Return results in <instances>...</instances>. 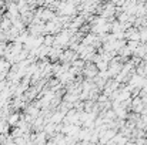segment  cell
<instances>
[{"instance_id":"cell-1","label":"cell","mask_w":147,"mask_h":145,"mask_svg":"<svg viewBox=\"0 0 147 145\" xmlns=\"http://www.w3.org/2000/svg\"><path fill=\"white\" fill-rule=\"evenodd\" d=\"M98 68L97 65H96V63H86V65H84V68H83V71H82V74H83V77L84 78H94V77H97L98 76Z\"/></svg>"},{"instance_id":"cell-2","label":"cell","mask_w":147,"mask_h":145,"mask_svg":"<svg viewBox=\"0 0 147 145\" xmlns=\"http://www.w3.org/2000/svg\"><path fill=\"white\" fill-rule=\"evenodd\" d=\"M77 58H80L79 53H77L76 50L67 48V50L63 51V54H61V57H60V63H69V64H71V63H73L74 60H77Z\"/></svg>"},{"instance_id":"cell-3","label":"cell","mask_w":147,"mask_h":145,"mask_svg":"<svg viewBox=\"0 0 147 145\" xmlns=\"http://www.w3.org/2000/svg\"><path fill=\"white\" fill-rule=\"evenodd\" d=\"M124 39L126 40H133V41H140V30L134 26L129 27L124 30Z\"/></svg>"},{"instance_id":"cell-4","label":"cell","mask_w":147,"mask_h":145,"mask_svg":"<svg viewBox=\"0 0 147 145\" xmlns=\"http://www.w3.org/2000/svg\"><path fill=\"white\" fill-rule=\"evenodd\" d=\"M144 102H143V98L139 96V97H133L131 100V111L133 112H137V114H142L144 111Z\"/></svg>"},{"instance_id":"cell-5","label":"cell","mask_w":147,"mask_h":145,"mask_svg":"<svg viewBox=\"0 0 147 145\" xmlns=\"http://www.w3.org/2000/svg\"><path fill=\"white\" fill-rule=\"evenodd\" d=\"M63 48L61 47H53L50 48V53H49V60L51 63H59L60 61V57H61V54H63Z\"/></svg>"},{"instance_id":"cell-6","label":"cell","mask_w":147,"mask_h":145,"mask_svg":"<svg viewBox=\"0 0 147 145\" xmlns=\"http://www.w3.org/2000/svg\"><path fill=\"white\" fill-rule=\"evenodd\" d=\"M56 17H57V16H56V11H54V10H51V9H49V7H43V11H42L40 19H42L45 23L54 20Z\"/></svg>"},{"instance_id":"cell-7","label":"cell","mask_w":147,"mask_h":145,"mask_svg":"<svg viewBox=\"0 0 147 145\" xmlns=\"http://www.w3.org/2000/svg\"><path fill=\"white\" fill-rule=\"evenodd\" d=\"M20 120H22V114L20 112H17V111H13L9 117H7V122H9V125L13 128V127H17V124L20 122Z\"/></svg>"},{"instance_id":"cell-8","label":"cell","mask_w":147,"mask_h":145,"mask_svg":"<svg viewBox=\"0 0 147 145\" xmlns=\"http://www.w3.org/2000/svg\"><path fill=\"white\" fill-rule=\"evenodd\" d=\"M64 117H66V114H63V112H60V111L56 110V111L53 112L51 118H50V122H54V124H63Z\"/></svg>"},{"instance_id":"cell-9","label":"cell","mask_w":147,"mask_h":145,"mask_svg":"<svg viewBox=\"0 0 147 145\" xmlns=\"http://www.w3.org/2000/svg\"><path fill=\"white\" fill-rule=\"evenodd\" d=\"M146 54H147V44H144V43H140V46L136 48V51L133 53V55H137L142 60L146 57Z\"/></svg>"},{"instance_id":"cell-10","label":"cell","mask_w":147,"mask_h":145,"mask_svg":"<svg viewBox=\"0 0 147 145\" xmlns=\"http://www.w3.org/2000/svg\"><path fill=\"white\" fill-rule=\"evenodd\" d=\"M43 44L47 46V47H53V44H54V36H53V34H46Z\"/></svg>"},{"instance_id":"cell-11","label":"cell","mask_w":147,"mask_h":145,"mask_svg":"<svg viewBox=\"0 0 147 145\" xmlns=\"http://www.w3.org/2000/svg\"><path fill=\"white\" fill-rule=\"evenodd\" d=\"M140 46V41H133V40H127V47L130 48L133 53L136 51V48Z\"/></svg>"},{"instance_id":"cell-12","label":"cell","mask_w":147,"mask_h":145,"mask_svg":"<svg viewBox=\"0 0 147 145\" xmlns=\"http://www.w3.org/2000/svg\"><path fill=\"white\" fill-rule=\"evenodd\" d=\"M7 51V43L6 41H0V58H4Z\"/></svg>"},{"instance_id":"cell-13","label":"cell","mask_w":147,"mask_h":145,"mask_svg":"<svg viewBox=\"0 0 147 145\" xmlns=\"http://www.w3.org/2000/svg\"><path fill=\"white\" fill-rule=\"evenodd\" d=\"M140 43H144L147 44V27L140 30Z\"/></svg>"},{"instance_id":"cell-14","label":"cell","mask_w":147,"mask_h":145,"mask_svg":"<svg viewBox=\"0 0 147 145\" xmlns=\"http://www.w3.org/2000/svg\"><path fill=\"white\" fill-rule=\"evenodd\" d=\"M126 145H137V144H136V140H131V138H130V140L126 142Z\"/></svg>"},{"instance_id":"cell-15","label":"cell","mask_w":147,"mask_h":145,"mask_svg":"<svg viewBox=\"0 0 147 145\" xmlns=\"http://www.w3.org/2000/svg\"><path fill=\"white\" fill-rule=\"evenodd\" d=\"M137 3H139V4H146L147 0H137Z\"/></svg>"},{"instance_id":"cell-16","label":"cell","mask_w":147,"mask_h":145,"mask_svg":"<svg viewBox=\"0 0 147 145\" xmlns=\"http://www.w3.org/2000/svg\"><path fill=\"white\" fill-rule=\"evenodd\" d=\"M146 7H147V3H146Z\"/></svg>"},{"instance_id":"cell-17","label":"cell","mask_w":147,"mask_h":145,"mask_svg":"<svg viewBox=\"0 0 147 145\" xmlns=\"http://www.w3.org/2000/svg\"><path fill=\"white\" fill-rule=\"evenodd\" d=\"M146 78H147V76H146Z\"/></svg>"}]
</instances>
